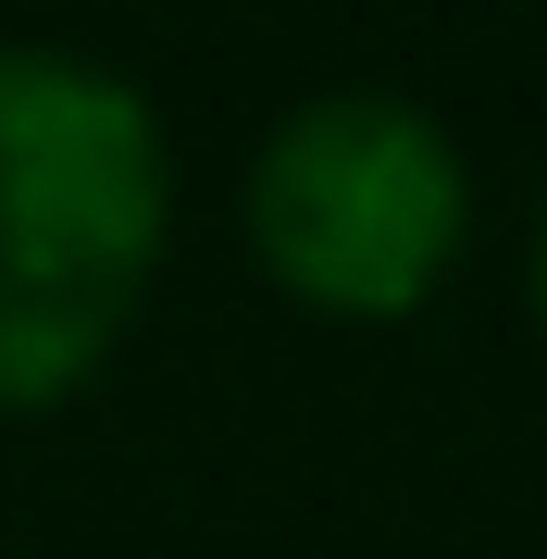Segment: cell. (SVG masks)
Wrapping results in <instances>:
<instances>
[{
  "label": "cell",
  "mask_w": 547,
  "mask_h": 559,
  "mask_svg": "<svg viewBox=\"0 0 547 559\" xmlns=\"http://www.w3.org/2000/svg\"><path fill=\"white\" fill-rule=\"evenodd\" d=\"M175 237L163 112L75 50L0 38V423L62 411L124 348Z\"/></svg>",
  "instance_id": "obj_1"
},
{
  "label": "cell",
  "mask_w": 547,
  "mask_h": 559,
  "mask_svg": "<svg viewBox=\"0 0 547 559\" xmlns=\"http://www.w3.org/2000/svg\"><path fill=\"white\" fill-rule=\"evenodd\" d=\"M473 237V175L399 87H324L249 162V249L324 323H411Z\"/></svg>",
  "instance_id": "obj_2"
},
{
  "label": "cell",
  "mask_w": 547,
  "mask_h": 559,
  "mask_svg": "<svg viewBox=\"0 0 547 559\" xmlns=\"http://www.w3.org/2000/svg\"><path fill=\"white\" fill-rule=\"evenodd\" d=\"M523 274H535V323H547V212H535V261H523Z\"/></svg>",
  "instance_id": "obj_3"
}]
</instances>
